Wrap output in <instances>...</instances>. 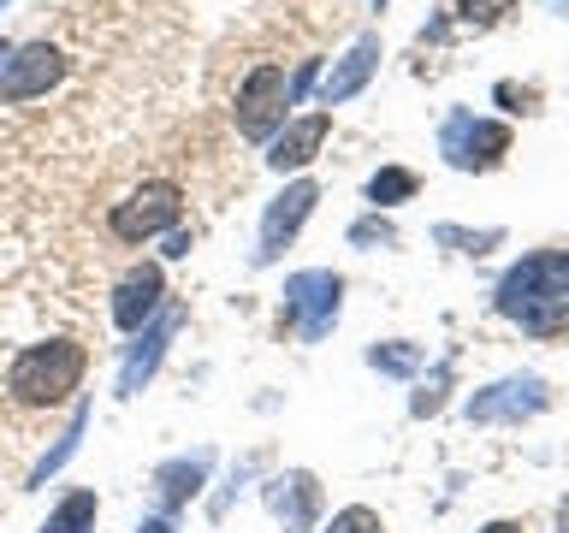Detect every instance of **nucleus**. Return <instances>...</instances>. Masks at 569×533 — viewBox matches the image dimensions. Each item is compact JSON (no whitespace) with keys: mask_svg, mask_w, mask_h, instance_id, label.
Returning a JSON list of instances; mask_svg holds the SVG:
<instances>
[{"mask_svg":"<svg viewBox=\"0 0 569 533\" xmlns=\"http://www.w3.org/2000/svg\"><path fill=\"white\" fill-rule=\"evenodd\" d=\"M498 314L528 338H563L569 332V249H533L498 279Z\"/></svg>","mask_w":569,"mask_h":533,"instance_id":"obj_1","label":"nucleus"},{"mask_svg":"<svg viewBox=\"0 0 569 533\" xmlns=\"http://www.w3.org/2000/svg\"><path fill=\"white\" fill-rule=\"evenodd\" d=\"M89 373V350L78 338H42V344L18 350L7 368V398L18 409H60Z\"/></svg>","mask_w":569,"mask_h":533,"instance_id":"obj_2","label":"nucleus"},{"mask_svg":"<svg viewBox=\"0 0 569 533\" xmlns=\"http://www.w3.org/2000/svg\"><path fill=\"white\" fill-rule=\"evenodd\" d=\"M178 213H184V190H178L172 178H149V184L131 190L113 213H107V231H113V243H142V238H154V231H167Z\"/></svg>","mask_w":569,"mask_h":533,"instance_id":"obj_3","label":"nucleus"},{"mask_svg":"<svg viewBox=\"0 0 569 533\" xmlns=\"http://www.w3.org/2000/svg\"><path fill=\"white\" fill-rule=\"evenodd\" d=\"M439 154L451 160L457 172H492L498 160L510 154V124L475 119V113H451L445 131H439Z\"/></svg>","mask_w":569,"mask_h":533,"instance_id":"obj_4","label":"nucleus"},{"mask_svg":"<svg viewBox=\"0 0 569 533\" xmlns=\"http://www.w3.org/2000/svg\"><path fill=\"white\" fill-rule=\"evenodd\" d=\"M284 95H291V83H284V66H256L238 89V131L249 142H267L284 124Z\"/></svg>","mask_w":569,"mask_h":533,"instance_id":"obj_5","label":"nucleus"},{"mask_svg":"<svg viewBox=\"0 0 569 533\" xmlns=\"http://www.w3.org/2000/svg\"><path fill=\"white\" fill-rule=\"evenodd\" d=\"M338 296H345L338 273H297L284 284V320H291V332L320 338L338 320Z\"/></svg>","mask_w":569,"mask_h":533,"instance_id":"obj_6","label":"nucleus"},{"mask_svg":"<svg viewBox=\"0 0 569 533\" xmlns=\"http://www.w3.org/2000/svg\"><path fill=\"white\" fill-rule=\"evenodd\" d=\"M546 403H551L546 380L516 373V380H498L487 391H475V398H469V421H528V415H540Z\"/></svg>","mask_w":569,"mask_h":533,"instance_id":"obj_7","label":"nucleus"},{"mask_svg":"<svg viewBox=\"0 0 569 533\" xmlns=\"http://www.w3.org/2000/svg\"><path fill=\"white\" fill-rule=\"evenodd\" d=\"M60 71H66V53L53 48V42H30V48H18L7 71H0V101H30V95H42V89L60 83Z\"/></svg>","mask_w":569,"mask_h":533,"instance_id":"obj_8","label":"nucleus"},{"mask_svg":"<svg viewBox=\"0 0 569 533\" xmlns=\"http://www.w3.org/2000/svg\"><path fill=\"white\" fill-rule=\"evenodd\" d=\"M315 202H320V190L309 184V178L284 184V195H273V208H267V220H261V249H256V255H261V261H273L279 249L297 238V225L315 213Z\"/></svg>","mask_w":569,"mask_h":533,"instance_id":"obj_9","label":"nucleus"},{"mask_svg":"<svg viewBox=\"0 0 569 533\" xmlns=\"http://www.w3.org/2000/svg\"><path fill=\"white\" fill-rule=\"evenodd\" d=\"M160 296H167V279H160L154 261H142V266H131V273L119 279V291H113V320H119L124 332H137L142 320L160 309Z\"/></svg>","mask_w":569,"mask_h":533,"instance_id":"obj_10","label":"nucleus"},{"mask_svg":"<svg viewBox=\"0 0 569 533\" xmlns=\"http://www.w3.org/2000/svg\"><path fill=\"white\" fill-rule=\"evenodd\" d=\"M327 131H332V113H309V119L284 124V137L273 142L267 167H273V172H302V167H309V160L320 154V142H327Z\"/></svg>","mask_w":569,"mask_h":533,"instance_id":"obj_11","label":"nucleus"},{"mask_svg":"<svg viewBox=\"0 0 569 533\" xmlns=\"http://www.w3.org/2000/svg\"><path fill=\"white\" fill-rule=\"evenodd\" d=\"M373 60H380V42H373V36H362V42H356L350 53H345V66L338 71H327V83H320V101H345V95H356V89L368 83V71H373Z\"/></svg>","mask_w":569,"mask_h":533,"instance_id":"obj_12","label":"nucleus"},{"mask_svg":"<svg viewBox=\"0 0 569 533\" xmlns=\"http://www.w3.org/2000/svg\"><path fill=\"white\" fill-rule=\"evenodd\" d=\"M267 497H273V510H279L291 527H309V515H315V504H320V492H315V480H309V474L279 480V486L267 492Z\"/></svg>","mask_w":569,"mask_h":533,"instance_id":"obj_13","label":"nucleus"},{"mask_svg":"<svg viewBox=\"0 0 569 533\" xmlns=\"http://www.w3.org/2000/svg\"><path fill=\"white\" fill-rule=\"evenodd\" d=\"M202 474H208V456H196V462H172V469H160V497L178 510L184 497H196V486H202Z\"/></svg>","mask_w":569,"mask_h":533,"instance_id":"obj_14","label":"nucleus"},{"mask_svg":"<svg viewBox=\"0 0 569 533\" xmlns=\"http://www.w3.org/2000/svg\"><path fill=\"white\" fill-rule=\"evenodd\" d=\"M89 527H96V492H71L42 522V533H89Z\"/></svg>","mask_w":569,"mask_h":533,"instance_id":"obj_15","label":"nucleus"},{"mask_svg":"<svg viewBox=\"0 0 569 533\" xmlns=\"http://www.w3.org/2000/svg\"><path fill=\"white\" fill-rule=\"evenodd\" d=\"M403 195H416V172L386 167V172L368 178V202H373V208H391V202H403Z\"/></svg>","mask_w":569,"mask_h":533,"instance_id":"obj_16","label":"nucleus"},{"mask_svg":"<svg viewBox=\"0 0 569 533\" xmlns=\"http://www.w3.org/2000/svg\"><path fill=\"white\" fill-rule=\"evenodd\" d=\"M516 7V0H457V18L462 24H475V30H487V24H498Z\"/></svg>","mask_w":569,"mask_h":533,"instance_id":"obj_17","label":"nucleus"},{"mask_svg":"<svg viewBox=\"0 0 569 533\" xmlns=\"http://www.w3.org/2000/svg\"><path fill=\"white\" fill-rule=\"evenodd\" d=\"M327 533H386V522H380V515H373L368 504H350V510H338L332 515V527Z\"/></svg>","mask_w":569,"mask_h":533,"instance_id":"obj_18","label":"nucleus"},{"mask_svg":"<svg viewBox=\"0 0 569 533\" xmlns=\"http://www.w3.org/2000/svg\"><path fill=\"white\" fill-rule=\"evenodd\" d=\"M492 95H498V101H505V107H510V113H533V107H540V89H516V83H498V89H492Z\"/></svg>","mask_w":569,"mask_h":533,"instance_id":"obj_19","label":"nucleus"},{"mask_svg":"<svg viewBox=\"0 0 569 533\" xmlns=\"http://www.w3.org/2000/svg\"><path fill=\"white\" fill-rule=\"evenodd\" d=\"M368 362L386 368V373H409V368H416V350H373Z\"/></svg>","mask_w":569,"mask_h":533,"instance_id":"obj_20","label":"nucleus"},{"mask_svg":"<svg viewBox=\"0 0 569 533\" xmlns=\"http://www.w3.org/2000/svg\"><path fill=\"white\" fill-rule=\"evenodd\" d=\"M480 533H522V522H487Z\"/></svg>","mask_w":569,"mask_h":533,"instance_id":"obj_21","label":"nucleus"},{"mask_svg":"<svg viewBox=\"0 0 569 533\" xmlns=\"http://www.w3.org/2000/svg\"><path fill=\"white\" fill-rule=\"evenodd\" d=\"M558 522H563V533H569V497H563V515H558Z\"/></svg>","mask_w":569,"mask_h":533,"instance_id":"obj_22","label":"nucleus"},{"mask_svg":"<svg viewBox=\"0 0 569 533\" xmlns=\"http://www.w3.org/2000/svg\"><path fill=\"white\" fill-rule=\"evenodd\" d=\"M546 7H563V0H546Z\"/></svg>","mask_w":569,"mask_h":533,"instance_id":"obj_23","label":"nucleus"},{"mask_svg":"<svg viewBox=\"0 0 569 533\" xmlns=\"http://www.w3.org/2000/svg\"><path fill=\"white\" fill-rule=\"evenodd\" d=\"M0 60H7V48H0Z\"/></svg>","mask_w":569,"mask_h":533,"instance_id":"obj_24","label":"nucleus"}]
</instances>
